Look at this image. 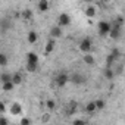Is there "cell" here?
<instances>
[{
  "label": "cell",
  "mask_w": 125,
  "mask_h": 125,
  "mask_svg": "<svg viewBox=\"0 0 125 125\" xmlns=\"http://www.w3.org/2000/svg\"><path fill=\"white\" fill-rule=\"evenodd\" d=\"M72 125H87V122H85L84 119H75V121L72 122Z\"/></svg>",
  "instance_id": "cell-28"
},
{
  "label": "cell",
  "mask_w": 125,
  "mask_h": 125,
  "mask_svg": "<svg viewBox=\"0 0 125 125\" xmlns=\"http://www.w3.org/2000/svg\"><path fill=\"white\" fill-rule=\"evenodd\" d=\"M96 13H97V12H96V8H94V6H88V8L85 9V15H87L88 18H94Z\"/></svg>",
  "instance_id": "cell-15"
},
{
  "label": "cell",
  "mask_w": 125,
  "mask_h": 125,
  "mask_svg": "<svg viewBox=\"0 0 125 125\" xmlns=\"http://www.w3.org/2000/svg\"><path fill=\"white\" fill-rule=\"evenodd\" d=\"M41 121H43V122H49V121H50V115H49V113H44L43 118H41Z\"/></svg>",
  "instance_id": "cell-29"
},
{
  "label": "cell",
  "mask_w": 125,
  "mask_h": 125,
  "mask_svg": "<svg viewBox=\"0 0 125 125\" xmlns=\"http://www.w3.org/2000/svg\"><path fill=\"white\" fill-rule=\"evenodd\" d=\"M49 8H50V5H49L47 0H40L38 2V10L40 12H47Z\"/></svg>",
  "instance_id": "cell-12"
},
{
  "label": "cell",
  "mask_w": 125,
  "mask_h": 125,
  "mask_svg": "<svg viewBox=\"0 0 125 125\" xmlns=\"http://www.w3.org/2000/svg\"><path fill=\"white\" fill-rule=\"evenodd\" d=\"M71 24V16L68 15V13H60L59 15V18H57V25L62 28V27H68Z\"/></svg>",
  "instance_id": "cell-2"
},
{
  "label": "cell",
  "mask_w": 125,
  "mask_h": 125,
  "mask_svg": "<svg viewBox=\"0 0 125 125\" xmlns=\"http://www.w3.org/2000/svg\"><path fill=\"white\" fill-rule=\"evenodd\" d=\"M110 54H112V56H113V57H115L116 60H118V59L121 57V52H119V50H118L116 47H113V49H112V52H110Z\"/></svg>",
  "instance_id": "cell-24"
},
{
  "label": "cell",
  "mask_w": 125,
  "mask_h": 125,
  "mask_svg": "<svg viewBox=\"0 0 125 125\" xmlns=\"http://www.w3.org/2000/svg\"><path fill=\"white\" fill-rule=\"evenodd\" d=\"M12 78H13V75H12V74H8V72H2V75H0V83H2V84H6V83H12Z\"/></svg>",
  "instance_id": "cell-10"
},
{
  "label": "cell",
  "mask_w": 125,
  "mask_h": 125,
  "mask_svg": "<svg viewBox=\"0 0 125 125\" xmlns=\"http://www.w3.org/2000/svg\"><path fill=\"white\" fill-rule=\"evenodd\" d=\"M19 125H31V121L28 119V118H21V122H19Z\"/></svg>",
  "instance_id": "cell-27"
},
{
  "label": "cell",
  "mask_w": 125,
  "mask_h": 125,
  "mask_svg": "<svg viewBox=\"0 0 125 125\" xmlns=\"http://www.w3.org/2000/svg\"><path fill=\"white\" fill-rule=\"evenodd\" d=\"M0 109H2V110L5 112V109H6V107H5V103H0Z\"/></svg>",
  "instance_id": "cell-31"
},
{
  "label": "cell",
  "mask_w": 125,
  "mask_h": 125,
  "mask_svg": "<svg viewBox=\"0 0 125 125\" xmlns=\"http://www.w3.org/2000/svg\"><path fill=\"white\" fill-rule=\"evenodd\" d=\"M109 37H110L112 40H118V38L121 37V27H119V25H112V30H110Z\"/></svg>",
  "instance_id": "cell-7"
},
{
  "label": "cell",
  "mask_w": 125,
  "mask_h": 125,
  "mask_svg": "<svg viewBox=\"0 0 125 125\" xmlns=\"http://www.w3.org/2000/svg\"><path fill=\"white\" fill-rule=\"evenodd\" d=\"M22 81H24L22 75H21L19 72H15V74H13V78H12V83H13L15 85H19V84H22Z\"/></svg>",
  "instance_id": "cell-13"
},
{
  "label": "cell",
  "mask_w": 125,
  "mask_h": 125,
  "mask_svg": "<svg viewBox=\"0 0 125 125\" xmlns=\"http://www.w3.org/2000/svg\"><path fill=\"white\" fill-rule=\"evenodd\" d=\"M69 81H71L72 84H75V85H81V84L85 83V77H84L83 74L75 72V74H72V75L69 77Z\"/></svg>",
  "instance_id": "cell-3"
},
{
  "label": "cell",
  "mask_w": 125,
  "mask_h": 125,
  "mask_svg": "<svg viewBox=\"0 0 125 125\" xmlns=\"http://www.w3.org/2000/svg\"><path fill=\"white\" fill-rule=\"evenodd\" d=\"M22 18H24V19H27V21H28V19H31V18H32V10L25 9V10L22 12Z\"/></svg>",
  "instance_id": "cell-21"
},
{
  "label": "cell",
  "mask_w": 125,
  "mask_h": 125,
  "mask_svg": "<svg viewBox=\"0 0 125 125\" xmlns=\"http://www.w3.org/2000/svg\"><path fill=\"white\" fill-rule=\"evenodd\" d=\"M0 125H8V119H6L5 116L0 118Z\"/></svg>",
  "instance_id": "cell-30"
},
{
  "label": "cell",
  "mask_w": 125,
  "mask_h": 125,
  "mask_svg": "<svg viewBox=\"0 0 125 125\" xmlns=\"http://www.w3.org/2000/svg\"><path fill=\"white\" fill-rule=\"evenodd\" d=\"M104 106H106V103H104V100H103V99H99V100H96V107H97V110H102V109H104Z\"/></svg>",
  "instance_id": "cell-22"
},
{
  "label": "cell",
  "mask_w": 125,
  "mask_h": 125,
  "mask_svg": "<svg viewBox=\"0 0 125 125\" xmlns=\"http://www.w3.org/2000/svg\"><path fill=\"white\" fill-rule=\"evenodd\" d=\"M83 60L85 62L87 65H94V56H93V54H85V56L83 57Z\"/></svg>",
  "instance_id": "cell-17"
},
{
  "label": "cell",
  "mask_w": 125,
  "mask_h": 125,
  "mask_svg": "<svg viewBox=\"0 0 125 125\" xmlns=\"http://www.w3.org/2000/svg\"><path fill=\"white\" fill-rule=\"evenodd\" d=\"M9 112H10V115H13V116H18V115H21V113H22V106H21V103H18V102H13V103L10 104V109H9Z\"/></svg>",
  "instance_id": "cell-6"
},
{
  "label": "cell",
  "mask_w": 125,
  "mask_h": 125,
  "mask_svg": "<svg viewBox=\"0 0 125 125\" xmlns=\"http://www.w3.org/2000/svg\"><path fill=\"white\" fill-rule=\"evenodd\" d=\"M93 49V43H91V40L90 38H84L81 43H80V50L83 52V53H87L88 54V52Z\"/></svg>",
  "instance_id": "cell-4"
},
{
  "label": "cell",
  "mask_w": 125,
  "mask_h": 125,
  "mask_svg": "<svg viewBox=\"0 0 125 125\" xmlns=\"http://www.w3.org/2000/svg\"><path fill=\"white\" fill-rule=\"evenodd\" d=\"M27 63H32V65H38V56L34 53V52H30L27 54Z\"/></svg>",
  "instance_id": "cell-9"
},
{
  "label": "cell",
  "mask_w": 125,
  "mask_h": 125,
  "mask_svg": "<svg viewBox=\"0 0 125 125\" xmlns=\"http://www.w3.org/2000/svg\"><path fill=\"white\" fill-rule=\"evenodd\" d=\"M62 28L59 27V25H54V27H52V30H50V37L54 40V38H59V37H62Z\"/></svg>",
  "instance_id": "cell-8"
},
{
  "label": "cell",
  "mask_w": 125,
  "mask_h": 125,
  "mask_svg": "<svg viewBox=\"0 0 125 125\" xmlns=\"http://www.w3.org/2000/svg\"><path fill=\"white\" fill-rule=\"evenodd\" d=\"M37 38H38V34H37L35 31H30V32H28V43L34 44V43L37 41Z\"/></svg>",
  "instance_id": "cell-14"
},
{
  "label": "cell",
  "mask_w": 125,
  "mask_h": 125,
  "mask_svg": "<svg viewBox=\"0 0 125 125\" xmlns=\"http://www.w3.org/2000/svg\"><path fill=\"white\" fill-rule=\"evenodd\" d=\"M85 110H87L88 113H91V112L97 110V107H96V102H88V103H87V106H85Z\"/></svg>",
  "instance_id": "cell-18"
},
{
  "label": "cell",
  "mask_w": 125,
  "mask_h": 125,
  "mask_svg": "<svg viewBox=\"0 0 125 125\" xmlns=\"http://www.w3.org/2000/svg\"><path fill=\"white\" fill-rule=\"evenodd\" d=\"M115 60H116V59H115V57L109 53V54L106 56V68H110V66H112V63H113Z\"/></svg>",
  "instance_id": "cell-20"
},
{
  "label": "cell",
  "mask_w": 125,
  "mask_h": 125,
  "mask_svg": "<svg viewBox=\"0 0 125 125\" xmlns=\"http://www.w3.org/2000/svg\"><path fill=\"white\" fill-rule=\"evenodd\" d=\"M69 81V75L68 74H59L57 77H56V85H59V87H63V85H66V83Z\"/></svg>",
  "instance_id": "cell-5"
},
{
  "label": "cell",
  "mask_w": 125,
  "mask_h": 125,
  "mask_svg": "<svg viewBox=\"0 0 125 125\" xmlns=\"http://www.w3.org/2000/svg\"><path fill=\"white\" fill-rule=\"evenodd\" d=\"M6 63H8V56L5 53H0V65L6 66Z\"/></svg>",
  "instance_id": "cell-23"
},
{
  "label": "cell",
  "mask_w": 125,
  "mask_h": 125,
  "mask_svg": "<svg viewBox=\"0 0 125 125\" xmlns=\"http://www.w3.org/2000/svg\"><path fill=\"white\" fill-rule=\"evenodd\" d=\"M46 106H47L50 110H53V109L56 107V103H54V100H47V102H46Z\"/></svg>",
  "instance_id": "cell-26"
},
{
  "label": "cell",
  "mask_w": 125,
  "mask_h": 125,
  "mask_svg": "<svg viewBox=\"0 0 125 125\" xmlns=\"http://www.w3.org/2000/svg\"><path fill=\"white\" fill-rule=\"evenodd\" d=\"M38 68V65H32V63H27V71L28 72H35Z\"/></svg>",
  "instance_id": "cell-25"
},
{
  "label": "cell",
  "mask_w": 125,
  "mask_h": 125,
  "mask_svg": "<svg viewBox=\"0 0 125 125\" xmlns=\"http://www.w3.org/2000/svg\"><path fill=\"white\" fill-rule=\"evenodd\" d=\"M2 88H3V91H12L15 88V84L13 83H6V84H2Z\"/></svg>",
  "instance_id": "cell-19"
},
{
  "label": "cell",
  "mask_w": 125,
  "mask_h": 125,
  "mask_svg": "<svg viewBox=\"0 0 125 125\" xmlns=\"http://www.w3.org/2000/svg\"><path fill=\"white\" fill-rule=\"evenodd\" d=\"M97 27H99V34H100V37H106V35L110 34V30H112V24H110V22H107V21H100V22L97 24Z\"/></svg>",
  "instance_id": "cell-1"
},
{
  "label": "cell",
  "mask_w": 125,
  "mask_h": 125,
  "mask_svg": "<svg viewBox=\"0 0 125 125\" xmlns=\"http://www.w3.org/2000/svg\"><path fill=\"white\" fill-rule=\"evenodd\" d=\"M54 46H56V43H54V40H53V38H50V40L47 41V44H46V49H44V53H46V54H49V53H52V52H53V49H54Z\"/></svg>",
  "instance_id": "cell-11"
},
{
  "label": "cell",
  "mask_w": 125,
  "mask_h": 125,
  "mask_svg": "<svg viewBox=\"0 0 125 125\" xmlns=\"http://www.w3.org/2000/svg\"><path fill=\"white\" fill-rule=\"evenodd\" d=\"M103 75H104V78H106V80H113L115 72H113L110 68H106V69H104V72H103Z\"/></svg>",
  "instance_id": "cell-16"
}]
</instances>
